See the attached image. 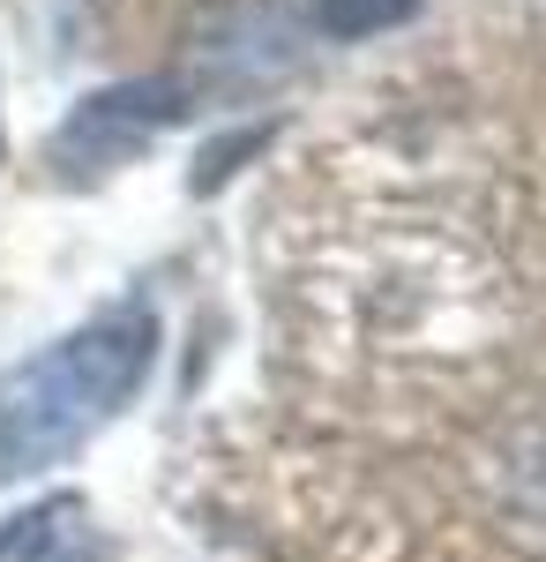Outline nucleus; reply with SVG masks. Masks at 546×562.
Here are the masks:
<instances>
[{
    "label": "nucleus",
    "instance_id": "obj_2",
    "mask_svg": "<svg viewBox=\"0 0 546 562\" xmlns=\"http://www.w3.org/2000/svg\"><path fill=\"white\" fill-rule=\"evenodd\" d=\"M180 113H187V83H180V76L113 83V90H98V98H83V105L60 121L53 166H60L68 180H98V173H113V166H127V158H135L158 128H172Z\"/></svg>",
    "mask_w": 546,
    "mask_h": 562
},
{
    "label": "nucleus",
    "instance_id": "obj_1",
    "mask_svg": "<svg viewBox=\"0 0 546 562\" xmlns=\"http://www.w3.org/2000/svg\"><path fill=\"white\" fill-rule=\"evenodd\" d=\"M158 360V315L143 301H121L68 330L60 346L31 352L0 375V480L45 473L76 458L98 428H113Z\"/></svg>",
    "mask_w": 546,
    "mask_h": 562
},
{
    "label": "nucleus",
    "instance_id": "obj_3",
    "mask_svg": "<svg viewBox=\"0 0 546 562\" xmlns=\"http://www.w3.org/2000/svg\"><path fill=\"white\" fill-rule=\"evenodd\" d=\"M0 562H113V540L98 532L83 495L60 487V495H38L31 510L0 518Z\"/></svg>",
    "mask_w": 546,
    "mask_h": 562
},
{
    "label": "nucleus",
    "instance_id": "obj_4",
    "mask_svg": "<svg viewBox=\"0 0 546 562\" xmlns=\"http://www.w3.org/2000/svg\"><path fill=\"white\" fill-rule=\"evenodd\" d=\"M412 15H420V0H315V23L330 38H375V31H397Z\"/></svg>",
    "mask_w": 546,
    "mask_h": 562
}]
</instances>
